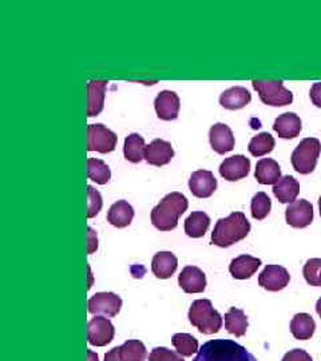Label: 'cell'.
Here are the masks:
<instances>
[{
    "label": "cell",
    "instance_id": "cell-9",
    "mask_svg": "<svg viewBox=\"0 0 321 361\" xmlns=\"http://www.w3.org/2000/svg\"><path fill=\"white\" fill-rule=\"evenodd\" d=\"M116 329L111 322L106 317L97 316L89 322L87 325V340L91 345L104 347L113 341Z\"/></svg>",
    "mask_w": 321,
    "mask_h": 361
},
{
    "label": "cell",
    "instance_id": "cell-28",
    "mask_svg": "<svg viewBox=\"0 0 321 361\" xmlns=\"http://www.w3.org/2000/svg\"><path fill=\"white\" fill-rule=\"evenodd\" d=\"M210 225V217L204 212H193L185 221V233L190 238H201L205 235Z\"/></svg>",
    "mask_w": 321,
    "mask_h": 361
},
{
    "label": "cell",
    "instance_id": "cell-36",
    "mask_svg": "<svg viewBox=\"0 0 321 361\" xmlns=\"http://www.w3.org/2000/svg\"><path fill=\"white\" fill-rule=\"evenodd\" d=\"M87 197H89V210H87V217L94 219L98 216V213L102 209L103 201L102 195L95 190L92 186H87Z\"/></svg>",
    "mask_w": 321,
    "mask_h": 361
},
{
    "label": "cell",
    "instance_id": "cell-41",
    "mask_svg": "<svg viewBox=\"0 0 321 361\" xmlns=\"http://www.w3.org/2000/svg\"><path fill=\"white\" fill-rule=\"evenodd\" d=\"M87 359L89 361H98V356L92 350H87Z\"/></svg>",
    "mask_w": 321,
    "mask_h": 361
},
{
    "label": "cell",
    "instance_id": "cell-17",
    "mask_svg": "<svg viewBox=\"0 0 321 361\" xmlns=\"http://www.w3.org/2000/svg\"><path fill=\"white\" fill-rule=\"evenodd\" d=\"M174 157V150L171 143L164 140H155L150 145L146 146L145 159L149 165L153 166H165Z\"/></svg>",
    "mask_w": 321,
    "mask_h": 361
},
{
    "label": "cell",
    "instance_id": "cell-12",
    "mask_svg": "<svg viewBox=\"0 0 321 361\" xmlns=\"http://www.w3.org/2000/svg\"><path fill=\"white\" fill-rule=\"evenodd\" d=\"M104 361H146V347L140 340H128L123 345L107 352Z\"/></svg>",
    "mask_w": 321,
    "mask_h": 361
},
{
    "label": "cell",
    "instance_id": "cell-8",
    "mask_svg": "<svg viewBox=\"0 0 321 361\" xmlns=\"http://www.w3.org/2000/svg\"><path fill=\"white\" fill-rule=\"evenodd\" d=\"M122 308V298L113 292L95 293L89 300L91 314H102L106 317H116Z\"/></svg>",
    "mask_w": 321,
    "mask_h": 361
},
{
    "label": "cell",
    "instance_id": "cell-30",
    "mask_svg": "<svg viewBox=\"0 0 321 361\" xmlns=\"http://www.w3.org/2000/svg\"><path fill=\"white\" fill-rule=\"evenodd\" d=\"M248 317L244 310L231 308L229 312L225 314V329L236 337H241L248 331Z\"/></svg>",
    "mask_w": 321,
    "mask_h": 361
},
{
    "label": "cell",
    "instance_id": "cell-29",
    "mask_svg": "<svg viewBox=\"0 0 321 361\" xmlns=\"http://www.w3.org/2000/svg\"><path fill=\"white\" fill-rule=\"evenodd\" d=\"M145 150H146L145 140L140 134L134 133L126 137L125 146H123V154L128 162L140 164L142 159H145Z\"/></svg>",
    "mask_w": 321,
    "mask_h": 361
},
{
    "label": "cell",
    "instance_id": "cell-25",
    "mask_svg": "<svg viewBox=\"0 0 321 361\" xmlns=\"http://www.w3.org/2000/svg\"><path fill=\"white\" fill-rule=\"evenodd\" d=\"M298 193L300 183L292 176H285L273 186V194L281 204H293Z\"/></svg>",
    "mask_w": 321,
    "mask_h": 361
},
{
    "label": "cell",
    "instance_id": "cell-13",
    "mask_svg": "<svg viewBox=\"0 0 321 361\" xmlns=\"http://www.w3.org/2000/svg\"><path fill=\"white\" fill-rule=\"evenodd\" d=\"M219 170L222 178L229 182H236V180H243L249 174L250 161L245 155H233L226 158L219 165Z\"/></svg>",
    "mask_w": 321,
    "mask_h": 361
},
{
    "label": "cell",
    "instance_id": "cell-26",
    "mask_svg": "<svg viewBox=\"0 0 321 361\" xmlns=\"http://www.w3.org/2000/svg\"><path fill=\"white\" fill-rule=\"evenodd\" d=\"M133 219H134V209L128 201H123V200L113 204L107 213V221L118 229L128 226Z\"/></svg>",
    "mask_w": 321,
    "mask_h": 361
},
{
    "label": "cell",
    "instance_id": "cell-23",
    "mask_svg": "<svg viewBox=\"0 0 321 361\" xmlns=\"http://www.w3.org/2000/svg\"><path fill=\"white\" fill-rule=\"evenodd\" d=\"M252 94L241 86H234L224 91L219 97V104L226 110H240L250 104Z\"/></svg>",
    "mask_w": 321,
    "mask_h": 361
},
{
    "label": "cell",
    "instance_id": "cell-14",
    "mask_svg": "<svg viewBox=\"0 0 321 361\" xmlns=\"http://www.w3.org/2000/svg\"><path fill=\"white\" fill-rule=\"evenodd\" d=\"M155 113L162 121H174L180 113V97L174 91H161L155 101Z\"/></svg>",
    "mask_w": 321,
    "mask_h": 361
},
{
    "label": "cell",
    "instance_id": "cell-39",
    "mask_svg": "<svg viewBox=\"0 0 321 361\" xmlns=\"http://www.w3.org/2000/svg\"><path fill=\"white\" fill-rule=\"evenodd\" d=\"M87 232H89L87 234V253L92 255L98 249V237L92 228H89Z\"/></svg>",
    "mask_w": 321,
    "mask_h": 361
},
{
    "label": "cell",
    "instance_id": "cell-10",
    "mask_svg": "<svg viewBox=\"0 0 321 361\" xmlns=\"http://www.w3.org/2000/svg\"><path fill=\"white\" fill-rule=\"evenodd\" d=\"M291 281L289 271L280 265H267L258 276V284L269 292H279Z\"/></svg>",
    "mask_w": 321,
    "mask_h": 361
},
{
    "label": "cell",
    "instance_id": "cell-43",
    "mask_svg": "<svg viewBox=\"0 0 321 361\" xmlns=\"http://www.w3.org/2000/svg\"><path fill=\"white\" fill-rule=\"evenodd\" d=\"M319 207H320V216H321V197L319 198Z\"/></svg>",
    "mask_w": 321,
    "mask_h": 361
},
{
    "label": "cell",
    "instance_id": "cell-19",
    "mask_svg": "<svg viewBox=\"0 0 321 361\" xmlns=\"http://www.w3.org/2000/svg\"><path fill=\"white\" fill-rule=\"evenodd\" d=\"M107 80L94 79L87 83V116H97L102 113L104 107Z\"/></svg>",
    "mask_w": 321,
    "mask_h": 361
},
{
    "label": "cell",
    "instance_id": "cell-24",
    "mask_svg": "<svg viewBox=\"0 0 321 361\" xmlns=\"http://www.w3.org/2000/svg\"><path fill=\"white\" fill-rule=\"evenodd\" d=\"M260 267H261L260 258L243 255L231 261V265H229V271H231V276L237 280H248L256 273Z\"/></svg>",
    "mask_w": 321,
    "mask_h": 361
},
{
    "label": "cell",
    "instance_id": "cell-40",
    "mask_svg": "<svg viewBox=\"0 0 321 361\" xmlns=\"http://www.w3.org/2000/svg\"><path fill=\"white\" fill-rule=\"evenodd\" d=\"M310 101L313 102V104L316 107H320L321 109V82L315 83L312 87H310Z\"/></svg>",
    "mask_w": 321,
    "mask_h": 361
},
{
    "label": "cell",
    "instance_id": "cell-35",
    "mask_svg": "<svg viewBox=\"0 0 321 361\" xmlns=\"http://www.w3.org/2000/svg\"><path fill=\"white\" fill-rule=\"evenodd\" d=\"M304 279L310 286H321V258H310L304 265Z\"/></svg>",
    "mask_w": 321,
    "mask_h": 361
},
{
    "label": "cell",
    "instance_id": "cell-22",
    "mask_svg": "<svg viewBox=\"0 0 321 361\" xmlns=\"http://www.w3.org/2000/svg\"><path fill=\"white\" fill-rule=\"evenodd\" d=\"M255 177L261 185H276L283 178L280 165L272 158H262L257 162Z\"/></svg>",
    "mask_w": 321,
    "mask_h": 361
},
{
    "label": "cell",
    "instance_id": "cell-32",
    "mask_svg": "<svg viewBox=\"0 0 321 361\" xmlns=\"http://www.w3.org/2000/svg\"><path fill=\"white\" fill-rule=\"evenodd\" d=\"M274 145H276L274 138L270 135L269 133H261L250 140L248 150L253 157H262L272 153L274 149Z\"/></svg>",
    "mask_w": 321,
    "mask_h": 361
},
{
    "label": "cell",
    "instance_id": "cell-16",
    "mask_svg": "<svg viewBox=\"0 0 321 361\" xmlns=\"http://www.w3.org/2000/svg\"><path fill=\"white\" fill-rule=\"evenodd\" d=\"M209 141L212 145V149L219 154L229 153L234 149V145H236V140L231 128L225 123H216L214 126L210 128Z\"/></svg>",
    "mask_w": 321,
    "mask_h": 361
},
{
    "label": "cell",
    "instance_id": "cell-31",
    "mask_svg": "<svg viewBox=\"0 0 321 361\" xmlns=\"http://www.w3.org/2000/svg\"><path fill=\"white\" fill-rule=\"evenodd\" d=\"M87 177L89 180L97 182L98 185H106L111 178L110 168L98 158L87 159Z\"/></svg>",
    "mask_w": 321,
    "mask_h": 361
},
{
    "label": "cell",
    "instance_id": "cell-20",
    "mask_svg": "<svg viewBox=\"0 0 321 361\" xmlns=\"http://www.w3.org/2000/svg\"><path fill=\"white\" fill-rule=\"evenodd\" d=\"M178 268V259L171 252H158L152 261V271L157 279L167 280Z\"/></svg>",
    "mask_w": 321,
    "mask_h": 361
},
{
    "label": "cell",
    "instance_id": "cell-18",
    "mask_svg": "<svg viewBox=\"0 0 321 361\" xmlns=\"http://www.w3.org/2000/svg\"><path fill=\"white\" fill-rule=\"evenodd\" d=\"M178 284L185 293H202L206 288V276L197 267H186L178 276Z\"/></svg>",
    "mask_w": 321,
    "mask_h": 361
},
{
    "label": "cell",
    "instance_id": "cell-37",
    "mask_svg": "<svg viewBox=\"0 0 321 361\" xmlns=\"http://www.w3.org/2000/svg\"><path fill=\"white\" fill-rule=\"evenodd\" d=\"M149 361H185L181 355L170 350V349L164 348V347H158L152 350Z\"/></svg>",
    "mask_w": 321,
    "mask_h": 361
},
{
    "label": "cell",
    "instance_id": "cell-4",
    "mask_svg": "<svg viewBox=\"0 0 321 361\" xmlns=\"http://www.w3.org/2000/svg\"><path fill=\"white\" fill-rule=\"evenodd\" d=\"M189 322L204 335H214L222 326V317L210 300H195L189 310Z\"/></svg>",
    "mask_w": 321,
    "mask_h": 361
},
{
    "label": "cell",
    "instance_id": "cell-15",
    "mask_svg": "<svg viewBox=\"0 0 321 361\" xmlns=\"http://www.w3.org/2000/svg\"><path fill=\"white\" fill-rule=\"evenodd\" d=\"M189 188L193 195L198 198H209L217 190V180L209 170H197L189 180Z\"/></svg>",
    "mask_w": 321,
    "mask_h": 361
},
{
    "label": "cell",
    "instance_id": "cell-21",
    "mask_svg": "<svg viewBox=\"0 0 321 361\" xmlns=\"http://www.w3.org/2000/svg\"><path fill=\"white\" fill-rule=\"evenodd\" d=\"M301 119L295 113H285L274 121L273 130L283 140H293L301 133Z\"/></svg>",
    "mask_w": 321,
    "mask_h": 361
},
{
    "label": "cell",
    "instance_id": "cell-3",
    "mask_svg": "<svg viewBox=\"0 0 321 361\" xmlns=\"http://www.w3.org/2000/svg\"><path fill=\"white\" fill-rule=\"evenodd\" d=\"M250 232V222L244 213L234 212L229 217L217 221L212 233V243L219 247H229L243 241Z\"/></svg>",
    "mask_w": 321,
    "mask_h": 361
},
{
    "label": "cell",
    "instance_id": "cell-27",
    "mask_svg": "<svg viewBox=\"0 0 321 361\" xmlns=\"http://www.w3.org/2000/svg\"><path fill=\"white\" fill-rule=\"evenodd\" d=\"M316 323L308 313H297L291 322V332L297 340H309L315 335Z\"/></svg>",
    "mask_w": 321,
    "mask_h": 361
},
{
    "label": "cell",
    "instance_id": "cell-5",
    "mask_svg": "<svg viewBox=\"0 0 321 361\" xmlns=\"http://www.w3.org/2000/svg\"><path fill=\"white\" fill-rule=\"evenodd\" d=\"M252 85L258 92L260 99L268 106L281 107L293 102V94L284 86L283 80L256 79L252 82Z\"/></svg>",
    "mask_w": 321,
    "mask_h": 361
},
{
    "label": "cell",
    "instance_id": "cell-34",
    "mask_svg": "<svg viewBox=\"0 0 321 361\" xmlns=\"http://www.w3.org/2000/svg\"><path fill=\"white\" fill-rule=\"evenodd\" d=\"M270 209H272V201L268 194L258 192L252 200V205H250L252 217L258 221L267 219L270 213Z\"/></svg>",
    "mask_w": 321,
    "mask_h": 361
},
{
    "label": "cell",
    "instance_id": "cell-42",
    "mask_svg": "<svg viewBox=\"0 0 321 361\" xmlns=\"http://www.w3.org/2000/svg\"><path fill=\"white\" fill-rule=\"evenodd\" d=\"M316 312H317V314L320 316L321 319V297L319 298V301H317V304H316Z\"/></svg>",
    "mask_w": 321,
    "mask_h": 361
},
{
    "label": "cell",
    "instance_id": "cell-2",
    "mask_svg": "<svg viewBox=\"0 0 321 361\" xmlns=\"http://www.w3.org/2000/svg\"><path fill=\"white\" fill-rule=\"evenodd\" d=\"M193 361H257L245 347L231 340H210L198 350Z\"/></svg>",
    "mask_w": 321,
    "mask_h": 361
},
{
    "label": "cell",
    "instance_id": "cell-6",
    "mask_svg": "<svg viewBox=\"0 0 321 361\" xmlns=\"http://www.w3.org/2000/svg\"><path fill=\"white\" fill-rule=\"evenodd\" d=\"M321 143L317 138H305L292 153V165L300 174H310L317 165V159L320 157Z\"/></svg>",
    "mask_w": 321,
    "mask_h": 361
},
{
    "label": "cell",
    "instance_id": "cell-38",
    "mask_svg": "<svg viewBox=\"0 0 321 361\" xmlns=\"http://www.w3.org/2000/svg\"><path fill=\"white\" fill-rule=\"evenodd\" d=\"M283 361H313L308 352L303 349L289 350L283 357Z\"/></svg>",
    "mask_w": 321,
    "mask_h": 361
},
{
    "label": "cell",
    "instance_id": "cell-7",
    "mask_svg": "<svg viewBox=\"0 0 321 361\" xmlns=\"http://www.w3.org/2000/svg\"><path fill=\"white\" fill-rule=\"evenodd\" d=\"M116 133L104 128L101 123L87 126V150L107 154L116 150Z\"/></svg>",
    "mask_w": 321,
    "mask_h": 361
},
{
    "label": "cell",
    "instance_id": "cell-11",
    "mask_svg": "<svg viewBox=\"0 0 321 361\" xmlns=\"http://www.w3.org/2000/svg\"><path fill=\"white\" fill-rule=\"evenodd\" d=\"M286 224L296 229L307 228L313 221V207L307 200H298L285 210Z\"/></svg>",
    "mask_w": 321,
    "mask_h": 361
},
{
    "label": "cell",
    "instance_id": "cell-33",
    "mask_svg": "<svg viewBox=\"0 0 321 361\" xmlns=\"http://www.w3.org/2000/svg\"><path fill=\"white\" fill-rule=\"evenodd\" d=\"M171 343L177 353L183 357H190L195 352H198V340L189 334H177L173 336Z\"/></svg>",
    "mask_w": 321,
    "mask_h": 361
},
{
    "label": "cell",
    "instance_id": "cell-1",
    "mask_svg": "<svg viewBox=\"0 0 321 361\" xmlns=\"http://www.w3.org/2000/svg\"><path fill=\"white\" fill-rule=\"evenodd\" d=\"M189 202L183 194H167L152 210V222L161 232H170L177 228L181 216L188 210Z\"/></svg>",
    "mask_w": 321,
    "mask_h": 361
}]
</instances>
